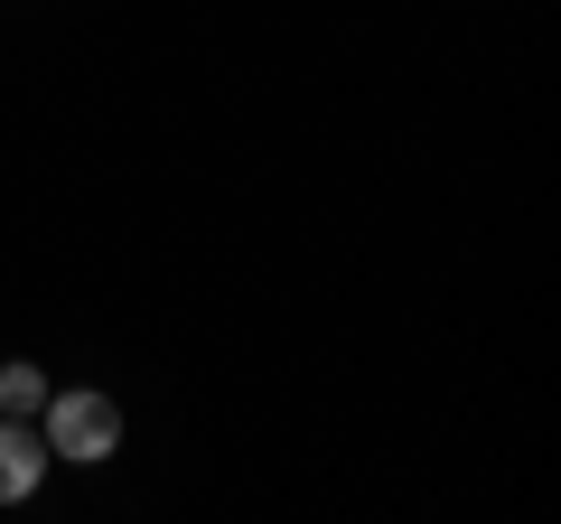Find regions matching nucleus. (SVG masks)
I'll return each mask as SVG.
<instances>
[{"instance_id": "nucleus-2", "label": "nucleus", "mask_w": 561, "mask_h": 524, "mask_svg": "<svg viewBox=\"0 0 561 524\" xmlns=\"http://www.w3.org/2000/svg\"><path fill=\"white\" fill-rule=\"evenodd\" d=\"M47 441H38V422H0V505H28L47 487Z\"/></svg>"}, {"instance_id": "nucleus-1", "label": "nucleus", "mask_w": 561, "mask_h": 524, "mask_svg": "<svg viewBox=\"0 0 561 524\" xmlns=\"http://www.w3.org/2000/svg\"><path fill=\"white\" fill-rule=\"evenodd\" d=\"M38 441H47V459H57V468H103L122 449V403L103 394V384H47Z\"/></svg>"}, {"instance_id": "nucleus-3", "label": "nucleus", "mask_w": 561, "mask_h": 524, "mask_svg": "<svg viewBox=\"0 0 561 524\" xmlns=\"http://www.w3.org/2000/svg\"><path fill=\"white\" fill-rule=\"evenodd\" d=\"M38 403H47V365L10 356L0 365V422H38Z\"/></svg>"}]
</instances>
